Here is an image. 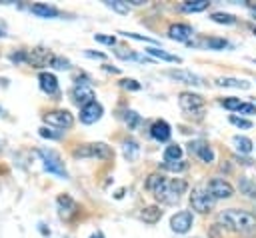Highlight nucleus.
<instances>
[{"mask_svg": "<svg viewBox=\"0 0 256 238\" xmlns=\"http://www.w3.org/2000/svg\"><path fill=\"white\" fill-rule=\"evenodd\" d=\"M192 222H194L192 212H190V210H180V212H176V214L170 218V228H172V232H176V234H186V232L192 228Z\"/></svg>", "mask_w": 256, "mask_h": 238, "instance_id": "obj_9", "label": "nucleus"}, {"mask_svg": "<svg viewBox=\"0 0 256 238\" xmlns=\"http://www.w3.org/2000/svg\"><path fill=\"white\" fill-rule=\"evenodd\" d=\"M50 64H52L54 68H58V70H66V68H70V62L64 60V58H60V56H54Z\"/></svg>", "mask_w": 256, "mask_h": 238, "instance_id": "obj_36", "label": "nucleus"}, {"mask_svg": "<svg viewBox=\"0 0 256 238\" xmlns=\"http://www.w3.org/2000/svg\"><path fill=\"white\" fill-rule=\"evenodd\" d=\"M238 114L252 116V114H256V106H254V104H250V102H242V106L238 108Z\"/></svg>", "mask_w": 256, "mask_h": 238, "instance_id": "obj_37", "label": "nucleus"}, {"mask_svg": "<svg viewBox=\"0 0 256 238\" xmlns=\"http://www.w3.org/2000/svg\"><path fill=\"white\" fill-rule=\"evenodd\" d=\"M238 188H240V192H242L244 196H248V198H256V184H254L248 176H240V180H238Z\"/></svg>", "mask_w": 256, "mask_h": 238, "instance_id": "obj_22", "label": "nucleus"}, {"mask_svg": "<svg viewBox=\"0 0 256 238\" xmlns=\"http://www.w3.org/2000/svg\"><path fill=\"white\" fill-rule=\"evenodd\" d=\"M162 180H164V176H162V174H150V176H148V180H146V188H148L150 192H154V190L162 184Z\"/></svg>", "mask_w": 256, "mask_h": 238, "instance_id": "obj_32", "label": "nucleus"}, {"mask_svg": "<svg viewBox=\"0 0 256 238\" xmlns=\"http://www.w3.org/2000/svg\"><path fill=\"white\" fill-rule=\"evenodd\" d=\"M166 76H170V78H172V80H176V82H184V84H194V86L204 84V82H202V78H200L198 74L188 72V70H168V72H166Z\"/></svg>", "mask_w": 256, "mask_h": 238, "instance_id": "obj_12", "label": "nucleus"}, {"mask_svg": "<svg viewBox=\"0 0 256 238\" xmlns=\"http://www.w3.org/2000/svg\"><path fill=\"white\" fill-rule=\"evenodd\" d=\"M52 58L54 56H50L46 50H42V48H36V50H32V52H26V62H30L32 66H42V64H46V62H52Z\"/></svg>", "mask_w": 256, "mask_h": 238, "instance_id": "obj_17", "label": "nucleus"}, {"mask_svg": "<svg viewBox=\"0 0 256 238\" xmlns=\"http://www.w3.org/2000/svg\"><path fill=\"white\" fill-rule=\"evenodd\" d=\"M72 96H74V102L80 104V106H86V104L94 102V90L86 82H78L72 90Z\"/></svg>", "mask_w": 256, "mask_h": 238, "instance_id": "obj_10", "label": "nucleus"}, {"mask_svg": "<svg viewBox=\"0 0 256 238\" xmlns=\"http://www.w3.org/2000/svg\"><path fill=\"white\" fill-rule=\"evenodd\" d=\"M90 238H104V234H102V232H96V234H92Z\"/></svg>", "mask_w": 256, "mask_h": 238, "instance_id": "obj_44", "label": "nucleus"}, {"mask_svg": "<svg viewBox=\"0 0 256 238\" xmlns=\"http://www.w3.org/2000/svg\"><path fill=\"white\" fill-rule=\"evenodd\" d=\"M126 38H134V40H144V42H150V44H156L154 38H148V36H142V34H134V32H122Z\"/></svg>", "mask_w": 256, "mask_h": 238, "instance_id": "obj_38", "label": "nucleus"}, {"mask_svg": "<svg viewBox=\"0 0 256 238\" xmlns=\"http://www.w3.org/2000/svg\"><path fill=\"white\" fill-rule=\"evenodd\" d=\"M230 122H232L234 126H238V128H244V130H250V128H252V122H250L248 118H242V116H236V114L230 116Z\"/></svg>", "mask_w": 256, "mask_h": 238, "instance_id": "obj_33", "label": "nucleus"}, {"mask_svg": "<svg viewBox=\"0 0 256 238\" xmlns=\"http://www.w3.org/2000/svg\"><path fill=\"white\" fill-rule=\"evenodd\" d=\"M38 154H40V158H42V162H44V170H46V172L56 174V176H60V178H66V176H68L64 164H62V160L58 158V154H56L54 150H40Z\"/></svg>", "mask_w": 256, "mask_h": 238, "instance_id": "obj_6", "label": "nucleus"}, {"mask_svg": "<svg viewBox=\"0 0 256 238\" xmlns=\"http://www.w3.org/2000/svg\"><path fill=\"white\" fill-rule=\"evenodd\" d=\"M150 134H152V138H156L158 142H166V140H170V124L168 122H164V120H156L154 124H152V128H150Z\"/></svg>", "mask_w": 256, "mask_h": 238, "instance_id": "obj_14", "label": "nucleus"}, {"mask_svg": "<svg viewBox=\"0 0 256 238\" xmlns=\"http://www.w3.org/2000/svg\"><path fill=\"white\" fill-rule=\"evenodd\" d=\"M220 104H222L226 110H236V112H238V108L242 106L240 98H234V96H230V98H222V100H220Z\"/></svg>", "mask_w": 256, "mask_h": 238, "instance_id": "obj_31", "label": "nucleus"}, {"mask_svg": "<svg viewBox=\"0 0 256 238\" xmlns=\"http://www.w3.org/2000/svg\"><path fill=\"white\" fill-rule=\"evenodd\" d=\"M72 154H74V158H102V160L112 158V150H110V146H106L104 142L82 144V146H78Z\"/></svg>", "mask_w": 256, "mask_h": 238, "instance_id": "obj_3", "label": "nucleus"}, {"mask_svg": "<svg viewBox=\"0 0 256 238\" xmlns=\"http://www.w3.org/2000/svg\"><path fill=\"white\" fill-rule=\"evenodd\" d=\"M254 34H256V28H254Z\"/></svg>", "mask_w": 256, "mask_h": 238, "instance_id": "obj_45", "label": "nucleus"}, {"mask_svg": "<svg viewBox=\"0 0 256 238\" xmlns=\"http://www.w3.org/2000/svg\"><path fill=\"white\" fill-rule=\"evenodd\" d=\"M40 136H44V138H58L60 134H56V132H52L50 128H46V126H42V128H40Z\"/></svg>", "mask_w": 256, "mask_h": 238, "instance_id": "obj_42", "label": "nucleus"}, {"mask_svg": "<svg viewBox=\"0 0 256 238\" xmlns=\"http://www.w3.org/2000/svg\"><path fill=\"white\" fill-rule=\"evenodd\" d=\"M10 60L16 62V64L26 62V52H14V54H10Z\"/></svg>", "mask_w": 256, "mask_h": 238, "instance_id": "obj_41", "label": "nucleus"}, {"mask_svg": "<svg viewBox=\"0 0 256 238\" xmlns=\"http://www.w3.org/2000/svg\"><path fill=\"white\" fill-rule=\"evenodd\" d=\"M124 120H126L128 128H136V126L140 124V116H138L134 110H128V112H126V116H124Z\"/></svg>", "mask_w": 256, "mask_h": 238, "instance_id": "obj_34", "label": "nucleus"}, {"mask_svg": "<svg viewBox=\"0 0 256 238\" xmlns=\"http://www.w3.org/2000/svg\"><path fill=\"white\" fill-rule=\"evenodd\" d=\"M44 122L48 126H54V128H60V130H68L72 128L74 124V116L68 112V110H52L44 116Z\"/></svg>", "mask_w": 256, "mask_h": 238, "instance_id": "obj_7", "label": "nucleus"}, {"mask_svg": "<svg viewBox=\"0 0 256 238\" xmlns=\"http://www.w3.org/2000/svg\"><path fill=\"white\" fill-rule=\"evenodd\" d=\"M206 48H210V50H224L226 46H228V42L224 40V38H208V40H204L202 42Z\"/></svg>", "mask_w": 256, "mask_h": 238, "instance_id": "obj_27", "label": "nucleus"}, {"mask_svg": "<svg viewBox=\"0 0 256 238\" xmlns=\"http://www.w3.org/2000/svg\"><path fill=\"white\" fill-rule=\"evenodd\" d=\"M168 36H170L172 40L184 42V40H188V38L192 36V28H190L188 24H172V26L168 28Z\"/></svg>", "mask_w": 256, "mask_h": 238, "instance_id": "obj_16", "label": "nucleus"}, {"mask_svg": "<svg viewBox=\"0 0 256 238\" xmlns=\"http://www.w3.org/2000/svg\"><path fill=\"white\" fill-rule=\"evenodd\" d=\"M38 82H40V88L46 92V94H56L58 92V80L54 74L50 72H40L38 74Z\"/></svg>", "mask_w": 256, "mask_h": 238, "instance_id": "obj_15", "label": "nucleus"}, {"mask_svg": "<svg viewBox=\"0 0 256 238\" xmlns=\"http://www.w3.org/2000/svg\"><path fill=\"white\" fill-rule=\"evenodd\" d=\"M58 206L62 208V212H64V208H68L66 212H74L76 210V202L70 196H66V194L64 196H58Z\"/></svg>", "mask_w": 256, "mask_h": 238, "instance_id": "obj_30", "label": "nucleus"}, {"mask_svg": "<svg viewBox=\"0 0 256 238\" xmlns=\"http://www.w3.org/2000/svg\"><path fill=\"white\" fill-rule=\"evenodd\" d=\"M86 56H92V58H106L102 52H90V50H86Z\"/></svg>", "mask_w": 256, "mask_h": 238, "instance_id": "obj_43", "label": "nucleus"}, {"mask_svg": "<svg viewBox=\"0 0 256 238\" xmlns=\"http://www.w3.org/2000/svg\"><path fill=\"white\" fill-rule=\"evenodd\" d=\"M216 84H218V86H232V88H242V90L250 88V82H246V80H238V78H218V80H216Z\"/></svg>", "mask_w": 256, "mask_h": 238, "instance_id": "obj_26", "label": "nucleus"}, {"mask_svg": "<svg viewBox=\"0 0 256 238\" xmlns=\"http://www.w3.org/2000/svg\"><path fill=\"white\" fill-rule=\"evenodd\" d=\"M106 6L112 8V10L118 12V14H126V12H128V2H122V0H108Z\"/></svg>", "mask_w": 256, "mask_h": 238, "instance_id": "obj_29", "label": "nucleus"}, {"mask_svg": "<svg viewBox=\"0 0 256 238\" xmlns=\"http://www.w3.org/2000/svg\"><path fill=\"white\" fill-rule=\"evenodd\" d=\"M94 38H96L98 42H102V44H110V46L116 42V38H114V36H104V34H94Z\"/></svg>", "mask_w": 256, "mask_h": 238, "instance_id": "obj_40", "label": "nucleus"}, {"mask_svg": "<svg viewBox=\"0 0 256 238\" xmlns=\"http://www.w3.org/2000/svg\"><path fill=\"white\" fill-rule=\"evenodd\" d=\"M214 204H216V200L208 194L206 188H200L198 186V188L192 190V194H190V206H192V210H196L200 214H208V212H212Z\"/></svg>", "mask_w": 256, "mask_h": 238, "instance_id": "obj_4", "label": "nucleus"}, {"mask_svg": "<svg viewBox=\"0 0 256 238\" xmlns=\"http://www.w3.org/2000/svg\"><path fill=\"white\" fill-rule=\"evenodd\" d=\"M178 104L184 112L188 114H196V116H202V110H204V98L200 94H194V92H182L178 96Z\"/></svg>", "mask_w": 256, "mask_h": 238, "instance_id": "obj_5", "label": "nucleus"}, {"mask_svg": "<svg viewBox=\"0 0 256 238\" xmlns=\"http://www.w3.org/2000/svg\"><path fill=\"white\" fill-rule=\"evenodd\" d=\"M208 0H190V2H184L182 4V10L184 12H202L208 8Z\"/></svg>", "mask_w": 256, "mask_h": 238, "instance_id": "obj_25", "label": "nucleus"}, {"mask_svg": "<svg viewBox=\"0 0 256 238\" xmlns=\"http://www.w3.org/2000/svg\"><path fill=\"white\" fill-rule=\"evenodd\" d=\"M182 160V148L178 144H170L164 150V162H178Z\"/></svg>", "mask_w": 256, "mask_h": 238, "instance_id": "obj_24", "label": "nucleus"}, {"mask_svg": "<svg viewBox=\"0 0 256 238\" xmlns=\"http://www.w3.org/2000/svg\"><path fill=\"white\" fill-rule=\"evenodd\" d=\"M210 18H212L214 22H218V24H234V22H236V18H234L232 14H226V12H214Z\"/></svg>", "mask_w": 256, "mask_h": 238, "instance_id": "obj_28", "label": "nucleus"}, {"mask_svg": "<svg viewBox=\"0 0 256 238\" xmlns=\"http://www.w3.org/2000/svg\"><path fill=\"white\" fill-rule=\"evenodd\" d=\"M164 168L172 170V172H182L186 170V162L184 160H178V162H164Z\"/></svg>", "mask_w": 256, "mask_h": 238, "instance_id": "obj_35", "label": "nucleus"}, {"mask_svg": "<svg viewBox=\"0 0 256 238\" xmlns=\"http://www.w3.org/2000/svg\"><path fill=\"white\" fill-rule=\"evenodd\" d=\"M122 86H124L126 90H140V84H138L136 80H132V78H124V80H122Z\"/></svg>", "mask_w": 256, "mask_h": 238, "instance_id": "obj_39", "label": "nucleus"}, {"mask_svg": "<svg viewBox=\"0 0 256 238\" xmlns=\"http://www.w3.org/2000/svg\"><path fill=\"white\" fill-rule=\"evenodd\" d=\"M102 112H104L102 106L94 100V102H90V104H86V106L80 108V120H82L84 124H94L96 120H100Z\"/></svg>", "mask_w": 256, "mask_h": 238, "instance_id": "obj_11", "label": "nucleus"}, {"mask_svg": "<svg viewBox=\"0 0 256 238\" xmlns=\"http://www.w3.org/2000/svg\"><path fill=\"white\" fill-rule=\"evenodd\" d=\"M188 148H190V152L198 154V158H200L202 162H206V164H212L214 158H216V156H214V150H212L208 144H204V142H190Z\"/></svg>", "mask_w": 256, "mask_h": 238, "instance_id": "obj_13", "label": "nucleus"}, {"mask_svg": "<svg viewBox=\"0 0 256 238\" xmlns=\"http://www.w3.org/2000/svg\"><path fill=\"white\" fill-rule=\"evenodd\" d=\"M146 52H148L150 56L160 58V60H166V62H176V64H180V62H182V58H180V56L170 54V52H166V50H162V48H158V46H152V48H148Z\"/></svg>", "mask_w": 256, "mask_h": 238, "instance_id": "obj_19", "label": "nucleus"}, {"mask_svg": "<svg viewBox=\"0 0 256 238\" xmlns=\"http://www.w3.org/2000/svg\"><path fill=\"white\" fill-rule=\"evenodd\" d=\"M220 222L238 234L244 236H252L256 234V214L246 212V210H238V208H228L220 212Z\"/></svg>", "mask_w": 256, "mask_h": 238, "instance_id": "obj_1", "label": "nucleus"}, {"mask_svg": "<svg viewBox=\"0 0 256 238\" xmlns=\"http://www.w3.org/2000/svg\"><path fill=\"white\" fill-rule=\"evenodd\" d=\"M206 190L208 194L214 198V200H222V198H230L234 194V188L230 182H226L224 178H212L208 184H206Z\"/></svg>", "mask_w": 256, "mask_h": 238, "instance_id": "obj_8", "label": "nucleus"}, {"mask_svg": "<svg viewBox=\"0 0 256 238\" xmlns=\"http://www.w3.org/2000/svg\"><path fill=\"white\" fill-rule=\"evenodd\" d=\"M160 216H162V210H160L158 206H146V208H142V212H140V218H142L144 222H148V224L158 222Z\"/></svg>", "mask_w": 256, "mask_h": 238, "instance_id": "obj_20", "label": "nucleus"}, {"mask_svg": "<svg viewBox=\"0 0 256 238\" xmlns=\"http://www.w3.org/2000/svg\"><path fill=\"white\" fill-rule=\"evenodd\" d=\"M138 152H140V146H138L134 140H126V142L122 144V154H124V158H126L128 162H134V160L138 158Z\"/></svg>", "mask_w": 256, "mask_h": 238, "instance_id": "obj_21", "label": "nucleus"}, {"mask_svg": "<svg viewBox=\"0 0 256 238\" xmlns=\"http://www.w3.org/2000/svg\"><path fill=\"white\" fill-rule=\"evenodd\" d=\"M232 142H234V146H236V150H238L240 154H250V152H252V146H254V144H252L250 138L236 134V136L232 138Z\"/></svg>", "mask_w": 256, "mask_h": 238, "instance_id": "obj_23", "label": "nucleus"}, {"mask_svg": "<svg viewBox=\"0 0 256 238\" xmlns=\"http://www.w3.org/2000/svg\"><path fill=\"white\" fill-rule=\"evenodd\" d=\"M184 192H186V182L182 178H172V180L164 178L162 184L154 190V196L164 204H176Z\"/></svg>", "mask_w": 256, "mask_h": 238, "instance_id": "obj_2", "label": "nucleus"}, {"mask_svg": "<svg viewBox=\"0 0 256 238\" xmlns=\"http://www.w3.org/2000/svg\"><path fill=\"white\" fill-rule=\"evenodd\" d=\"M30 10H32L36 16H40V18H56V16L60 14L58 8L48 6V4H32Z\"/></svg>", "mask_w": 256, "mask_h": 238, "instance_id": "obj_18", "label": "nucleus"}]
</instances>
